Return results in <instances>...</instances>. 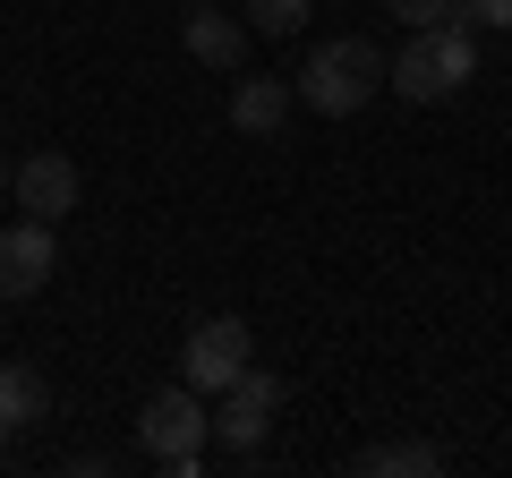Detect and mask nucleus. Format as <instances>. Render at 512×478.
Returning a JSON list of instances; mask_svg holds the SVG:
<instances>
[{
	"instance_id": "f257e3e1",
	"label": "nucleus",
	"mask_w": 512,
	"mask_h": 478,
	"mask_svg": "<svg viewBox=\"0 0 512 478\" xmlns=\"http://www.w3.org/2000/svg\"><path fill=\"white\" fill-rule=\"evenodd\" d=\"M470 77H478V35H470L461 18L410 26V43L384 60V86L402 94V103H453Z\"/></svg>"
},
{
	"instance_id": "f03ea898",
	"label": "nucleus",
	"mask_w": 512,
	"mask_h": 478,
	"mask_svg": "<svg viewBox=\"0 0 512 478\" xmlns=\"http://www.w3.org/2000/svg\"><path fill=\"white\" fill-rule=\"evenodd\" d=\"M376 86H384V52L367 35H333V43H316V52H308V69H299L291 94L308 111H325V120H350Z\"/></svg>"
},
{
	"instance_id": "7ed1b4c3",
	"label": "nucleus",
	"mask_w": 512,
	"mask_h": 478,
	"mask_svg": "<svg viewBox=\"0 0 512 478\" xmlns=\"http://www.w3.org/2000/svg\"><path fill=\"white\" fill-rule=\"evenodd\" d=\"M137 444H146L171 478H197L205 444H214V402H205L197 385H163L146 410H137Z\"/></svg>"
},
{
	"instance_id": "20e7f679",
	"label": "nucleus",
	"mask_w": 512,
	"mask_h": 478,
	"mask_svg": "<svg viewBox=\"0 0 512 478\" xmlns=\"http://www.w3.org/2000/svg\"><path fill=\"white\" fill-rule=\"evenodd\" d=\"M274 419H282V376L248 359V368L214 393V444H222V453H265Z\"/></svg>"
},
{
	"instance_id": "39448f33",
	"label": "nucleus",
	"mask_w": 512,
	"mask_h": 478,
	"mask_svg": "<svg viewBox=\"0 0 512 478\" xmlns=\"http://www.w3.org/2000/svg\"><path fill=\"white\" fill-rule=\"evenodd\" d=\"M248 359H256L248 325H239V316H205V325H197V333L180 342V385H197L205 402H214V393L231 385V376L248 368Z\"/></svg>"
},
{
	"instance_id": "423d86ee",
	"label": "nucleus",
	"mask_w": 512,
	"mask_h": 478,
	"mask_svg": "<svg viewBox=\"0 0 512 478\" xmlns=\"http://www.w3.org/2000/svg\"><path fill=\"white\" fill-rule=\"evenodd\" d=\"M9 188H18V214H35V222H60V214H77V197H86V180H77V163H69L60 146L26 154V163L9 171Z\"/></svg>"
},
{
	"instance_id": "0eeeda50",
	"label": "nucleus",
	"mask_w": 512,
	"mask_h": 478,
	"mask_svg": "<svg viewBox=\"0 0 512 478\" xmlns=\"http://www.w3.org/2000/svg\"><path fill=\"white\" fill-rule=\"evenodd\" d=\"M52 265H60V239H52V222H9L0 231V299H35L43 282H52Z\"/></svg>"
},
{
	"instance_id": "6e6552de",
	"label": "nucleus",
	"mask_w": 512,
	"mask_h": 478,
	"mask_svg": "<svg viewBox=\"0 0 512 478\" xmlns=\"http://www.w3.org/2000/svg\"><path fill=\"white\" fill-rule=\"evenodd\" d=\"M188 60H197V69H214V77H231L239 60H248V26H239L231 9H214V0H205V9H188Z\"/></svg>"
},
{
	"instance_id": "1a4fd4ad",
	"label": "nucleus",
	"mask_w": 512,
	"mask_h": 478,
	"mask_svg": "<svg viewBox=\"0 0 512 478\" xmlns=\"http://www.w3.org/2000/svg\"><path fill=\"white\" fill-rule=\"evenodd\" d=\"M291 120V77H239L231 86V129L239 137H274Z\"/></svg>"
},
{
	"instance_id": "9d476101",
	"label": "nucleus",
	"mask_w": 512,
	"mask_h": 478,
	"mask_svg": "<svg viewBox=\"0 0 512 478\" xmlns=\"http://www.w3.org/2000/svg\"><path fill=\"white\" fill-rule=\"evenodd\" d=\"M43 410H52V385H43V368H26V359H0V436L35 427Z\"/></svg>"
},
{
	"instance_id": "9b49d317",
	"label": "nucleus",
	"mask_w": 512,
	"mask_h": 478,
	"mask_svg": "<svg viewBox=\"0 0 512 478\" xmlns=\"http://www.w3.org/2000/svg\"><path fill=\"white\" fill-rule=\"evenodd\" d=\"M444 453L427 436H402V444H367L359 453V478H436Z\"/></svg>"
},
{
	"instance_id": "f8f14e48",
	"label": "nucleus",
	"mask_w": 512,
	"mask_h": 478,
	"mask_svg": "<svg viewBox=\"0 0 512 478\" xmlns=\"http://www.w3.org/2000/svg\"><path fill=\"white\" fill-rule=\"evenodd\" d=\"M316 18V0H248V35H299V26Z\"/></svg>"
},
{
	"instance_id": "ddd939ff",
	"label": "nucleus",
	"mask_w": 512,
	"mask_h": 478,
	"mask_svg": "<svg viewBox=\"0 0 512 478\" xmlns=\"http://www.w3.org/2000/svg\"><path fill=\"white\" fill-rule=\"evenodd\" d=\"M453 18L470 26V35H504V26H512V0H453Z\"/></svg>"
},
{
	"instance_id": "4468645a",
	"label": "nucleus",
	"mask_w": 512,
	"mask_h": 478,
	"mask_svg": "<svg viewBox=\"0 0 512 478\" xmlns=\"http://www.w3.org/2000/svg\"><path fill=\"white\" fill-rule=\"evenodd\" d=\"M384 9H393L402 26H436V18H453V0H384Z\"/></svg>"
},
{
	"instance_id": "2eb2a0df",
	"label": "nucleus",
	"mask_w": 512,
	"mask_h": 478,
	"mask_svg": "<svg viewBox=\"0 0 512 478\" xmlns=\"http://www.w3.org/2000/svg\"><path fill=\"white\" fill-rule=\"evenodd\" d=\"M0 197H9V154H0Z\"/></svg>"
},
{
	"instance_id": "dca6fc26",
	"label": "nucleus",
	"mask_w": 512,
	"mask_h": 478,
	"mask_svg": "<svg viewBox=\"0 0 512 478\" xmlns=\"http://www.w3.org/2000/svg\"><path fill=\"white\" fill-rule=\"evenodd\" d=\"M180 9H205V0H180Z\"/></svg>"
},
{
	"instance_id": "f3484780",
	"label": "nucleus",
	"mask_w": 512,
	"mask_h": 478,
	"mask_svg": "<svg viewBox=\"0 0 512 478\" xmlns=\"http://www.w3.org/2000/svg\"><path fill=\"white\" fill-rule=\"evenodd\" d=\"M0 461H9V436H0Z\"/></svg>"
}]
</instances>
